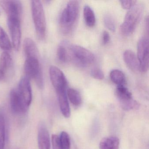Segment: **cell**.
Here are the masks:
<instances>
[{
  "instance_id": "1",
  "label": "cell",
  "mask_w": 149,
  "mask_h": 149,
  "mask_svg": "<svg viewBox=\"0 0 149 149\" xmlns=\"http://www.w3.org/2000/svg\"><path fill=\"white\" fill-rule=\"evenodd\" d=\"M79 13L78 1H69L62 12L59 20L60 29L63 33L69 34L74 30L78 21Z\"/></svg>"
},
{
  "instance_id": "2",
  "label": "cell",
  "mask_w": 149,
  "mask_h": 149,
  "mask_svg": "<svg viewBox=\"0 0 149 149\" xmlns=\"http://www.w3.org/2000/svg\"><path fill=\"white\" fill-rule=\"evenodd\" d=\"M144 7L141 4L134 5L126 13L120 26V31L125 36L131 35L143 17Z\"/></svg>"
},
{
  "instance_id": "3",
  "label": "cell",
  "mask_w": 149,
  "mask_h": 149,
  "mask_svg": "<svg viewBox=\"0 0 149 149\" xmlns=\"http://www.w3.org/2000/svg\"><path fill=\"white\" fill-rule=\"evenodd\" d=\"M68 50L69 59L75 65L80 68H85L95 61L94 54L83 47L77 45H68Z\"/></svg>"
},
{
  "instance_id": "4",
  "label": "cell",
  "mask_w": 149,
  "mask_h": 149,
  "mask_svg": "<svg viewBox=\"0 0 149 149\" xmlns=\"http://www.w3.org/2000/svg\"><path fill=\"white\" fill-rule=\"evenodd\" d=\"M32 17L38 39L43 40L46 36V20L45 12L40 1H31Z\"/></svg>"
},
{
  "instance_id": "5",
  "label": "cell",
  "mask_w": 149,
  "mask_h": 149,
  "mask_svg": "<svg viewBox=\"0 0 149 149\" xmlns=\"http://www.w3.org/2000/svg\"><path fill=\"white\" fill-rule=\"evenodd\" d=\"M24 71L26 76L29 79H33L39 88L42 89L44 88L43 74L39 58H26L24 63Z\"/></svg>"
},
{
  "instance_id": "6",
  "label": "cell",
  "mask_w": 149,
  "mask_h": 149,
  "mask_svg": "<svg viewBox=\"0 0 149 149\" xmlns=\"http://www.w3.org/2000/svg\"><path fill=\"white\" fill-rule=\"evenodd\" d=\"M116 93L123 109L130 111L139 108V104L133 99L131 93L124 85L117 86Z\"/></svg>"
},
{
  "instance_id": "7",
  "label": "cell",
  "mask_w": 149,
  "mask_h": 149,
  "mask_svg": "<svg viewBox=\"0 0 149 149\" xmlns=\"http://www.w3.org/2000/svg\"><path fill=\"white\" fill-rule=\"evenodd\" d=\"M137 57L140 72L145 73L149 68V40L144 36L139 39L137 47Z\"/></svg>"
},
{
  "instance_id": "8",
  "label": "cell",
  "mask_w": 149,
  "mask_h": 149,
  "mask_svg": "<svg viewBox=\"0 0 149 149\" xmlns=\"http://www.w3.org/2000/svg\"><path fill=\"white\" fill-rule=\"evenodd\" d=\"M49 73L50 81L56 92L66 90L68 82L63 72L56 66H51Z\"/></svg>"
},
{
  "instance_id": "9",
  "label": "cell",
  "mask_w": 149,
  "mask_h": 149,
  "mask_svg": "<svg viewBox=\"0 0 149 149\" xmlns=\"http://www.w3.org/2000/svg\"><path fill=\"white\" fill-rule=\"evenodd\" d=\"M0 5L6 12L8 18L21 20L22 14V4L19 1H2Z\"/></svg>"
},
{
  "instance_id": "10",
  "label": "cell",
  "mask_w": 149,
  "mask_h": 149,
  "mask_svg": "<svg viewBox=\"0 0 149 149\" xmlns=\"http://www.w3.org/2000/svg\"><path fill=\"white\" fill-rule=\"evenodd\" d=\"M8 26L12 37L13 47L15 50H19L21 40V20L8 18Z\"/></svg>"
},
{
  "instance_id": "11",
  "label": "cell",
  "mask_w": 149,
  "mask_h": 149,
  "mask_svg": "<svg viewBox=\"0 0 149 149\" xmlns=\"http://www.w3.org/2000/svg\"><path fill=\"white\" fill-rule=\"evenodd\" d=\"M9 97L11 109L15 114L22 115L26 112L28 106L25 103L18 91L12 90L10 92Z\"/></svg>"
},
{
  "instance_id": "12",
  "label": "cell",
  "mask_w": 149,
  "mask_h": 149,
  "mask_svg": "<svg viewBox=\"0 0 149 149\" xmlns=\"http://www.w3.org/2000/svg\"><path fill=\"white\" fill-rule=\"evenodd\" d=\"M18 92L28 106L31 104L32 100V91L30 79L26 76L20 80Z\"/></svg>"
},
{
  "instance_id": "13",
  "label": "cell",
  "mask_w": 149,
  "mask_h": 149,
  "mask_svg": "<svg viewBox=\"0 0 149 149\" xmlns=\"http://www.w3.org/2000/svg\"><path fill=\"white\" fill-rule=\"evenodd\" d=\"M38 142L39 149H50L49 132L43 123L40 124L38 128Z\"/></svg>"
},
{
  "instance_id": "14",
  "label": "cell",
  "mask_w": 149,
  "mask_h": 149,
  "mask_svg": "<svg viewBox=\"0 0 149 149\" xmlns=\"http://www.w3.org/2000/svg\"><path fill=\"white\" fill-rule=\"evenodd\" d=\"M123 57L125 64L130 70L134 72L140 71L138 60L134 52L131 50H125Z\"/></svg>"
},
{
  "instance_id": "15",
  "label": "cell",
  "mask_w": 149,
  "mask_h": 149,
  "mask_svg": "<svg viewBox=\"0 0 149 149\" xmlns=\"http://www.w3.org/2000/svg\"><path fill=\"white\" fill-rule=\"evenodd\" d=\"M56 93L61 113L64 117L69 118L71 112L66 90L57 91Z\"/></svg>"
},
{
  "instance_id": "16",
  "label": "cell",
  "mask_w": 149,
  "mask_h": 149,
  "mask_svg": "<svg viewBox=\"0 0 149 149\" xmlns=\"http://www.w3.org/2000/svg\"><path fill=\"white\" fill-rule=\"evenodd\" d=\"M23 49L26 58H39L38 48L34 41L30 38H27L24 40L23 42Z\"/></svg>"
},
{
  "instance_id": "17",
  "label": "cell",
  "mask_w": 149,
  "mask_h": 149,
  "mask_svg": "<svg viewBox=\"0 0 149 149\" xmlns=\"http://www.w3.org/2000/svg\"><path fill=\"white\" fill-rule=\"evenodd\" d=\"M119 140L118 138L114 136L104 138L99 143L100 149H118Z\"/></svg>"
},
{
  "instance_id": "18",
  "label": "cell",
  "mask_w": 149,
  "mask_h": 149,
  "mask_svg": "<svg viewBox=\"0 0 149 149\" xmlns=\"http://www.w3.org/2000/svg\"><path fill=\"white\" fill-rule=\"evenodd\" d=\"M13 66V60L7 51H4L0 60V70L6 76Z\"/></svg>"
},
{
  "instance_id": "19",
  "label": "cell",
  "mask_w": 149,
  "mask_h": 149,
  "mask_svg": "<svg viewBox=\"0 0 149 149\" xmlns=\"http://www.w3.org/2000/svg\"><path fill=\"white\" fill-rule=\"evenodd\" d=\"M68 46V44L66 42H63L57 48L56 56L57 60L61 63H65L69 59Z\"/></svg>"
},
{
  "instance_id": "20",
  "label": "cell",
  "mask_w": 149,
  "mask_h": 149,
  "mask_svg": "<svg viewBox=\"0 0 149 149\" xmlns=\"http://www.w3.org/2000/svg\"><path fill=\"white\" fill-rule=\"evenodd\" d=\"M84 17L86 25L89 27H93L96 22L95 15L93 9L88 5L84 8Z\"/></svg>"
},
{
  "instance_id": "21",
  "label": "cell",
  "mask_w": 149,
  "mask_h": 149,
  "mask_svg": "<svg viewBox=\"0 0 149 149\" xmlns=\"http://www.w3.org/2000/svg\"><path fill=\"white\" fill-rule=\"evenodd\" d=\"M110 77L113 83L118 85H124L125 83V76L124 74L119 70H111L110 73Z\"/></svg>"
},
{
  "instance_id": "22",
  "label": "cell",
  "mask_w": 149,
  "mask_h": 149,
  "mask_svg": "<svg viewBox=\"0 0 149 149\" xmlns=\"http://www.w3.org/2000/svg\"><path fill=\"white\" fill-rule=\"evenodd\" d=\"M67 96L70 102L75 106H78L82 103V98L79 92L74 88H69L67 92Z\"/></svg>"
},
{
  "instance_id": "23",
  "label": "cell",
  "mask_w": 149,
  "mask_h": 149,
  "mask_svg": "<svg viewBox=\"0 0 149 149\" xmlns=\"http://www.w3.org/2000/svg\"><path fill=\"white\" fill-rule=\"evenodd\" d=\"M0 48L5 51L10 50L12 48L11 42L6 32L0 26Z\"/></svg>"
},
{
  "instance_id": "24",
  "label": "cell",
  "mask_w": 149,
  "mask_h": 149,
  "mask_svg": "<svg viewBox=\"0 0 149 149\" xmlns=\"http://www.w3.org/2000/svg\"><path fill=\"white\" fill-rule=\"evenodd\" d=\"M6 139V123L2 114H0V149H4Z\"/></svg>"
},
{
  "instance_id": "25",
  "label": "cell",
  "mask_w": 149,
  "mask_h": 149,
  "mask_svg": "<svg viewBox=\"0 0 149 149\" xmlns=\"http://www.w3.org/2000/svg\"><path fill=\"white\" fill-rule=\"evenodd\" d=\"M59 141L61 149H70V140L69 136L66 132H62L59 137Z\"/></svg>"
},
{
  "instance_id": "26",
  "label": "cell",
  "mask_w": 149,
  "mask_h": 149,
  "mask_svg": "<svg viewBox=\"0 0 149 149\" xmlns=\"http://www.w3.org/2000/svg\"><path fill=\"white\" fill-rule=\"evenodd\" d=\"M104 23L105 26L110 31L115 32L116 29V23L114 18L110 14H106L103 18Z\"/></svg>"
},
{
  "instance_id": "27",
  "label": "cell",
  "mask_w": 149,
  "mask_h": 149,
  "mask_svg": "<svg viewBox=\"0 0 149 149\" xmlns=\"http://www.w3.org/2000/svg\"><path fill=\"white\" fill-rule=\"evenodd\" d=\"M92 77L97 80H102L104 78V74L103 71L98 68H95L91 72Z\"/></svg>"
},
{
  "instance_id": "28",
  "label": "cell",
  "mask_w": 149,
  "mask_h": 149,
  "mask_svg": "<svg viewBox=\"0 0 149 149\" xmlns=\"http://www.w3.org/2000/svg\"><path fill=\"white\" fill-rule=\"evenodd\" d=\"M120 4L123 8L127 10H130L137 3L136 1L127 0V1H120Z\"/></svg>"
},
{
  "instance_id": "29",
  "label": "cell",
  "mask_w": 149,
  "mask_h": 149,
  "mask_svg": "<svg viewBox=\"0 0 149 149\" xmlns=\"http://www.w3.org/2000/svg\"><path fill=\"white\" fill-rule=\"evenodd\" d=\"M52 143L53 149H61L59 141V137L56 134L52 136Z\"/></svg>"
},
{
  "instance_id": "30",
  "label": "cell",
  "mask_w": 149,
  "mask_h": 149,
  "mask_svg": "<svg viewBox=\"0 0 149 149\" xmlns=\"http://www.w3.org/2000/svg\"><path fill=\"white\" fill-rule=\"evenodd\" d=\"M110 36L109 34L107 31H104L103 32L102 35V42L103 45H105L108 44L110 41Z\"/></svg>"
},
{
  "instance_id": "31",
  "label": "cell",
  "mask_w": 149,
  "mask_h": 149,
  "mask_svg": "<svg viewBox=\"0 0 149 149\" xmlns=\"http://www.w3.org/2000/svg\"><path fill=\"white\" fill-rule=\"evenodd\" d=\"M149 19L148 17H147L146 19L145 24V29L146 34L148 37V33H149Z\"/></svg>"
},
{
  "instance_id": "32",
  "label": "cell",
  "mask_w": 149,
  "mask_h": 149,
  "mask_svg": "<svg viewBox=\"0 0 149 149\" xmlns=\"http://www.w3.org/2000/svg\"><path fill=\"white\" fill-rule=\"evenodd\" d=\"M6 77V76L0 70V81H4Z\"/></svg>"
}]
</instances>
